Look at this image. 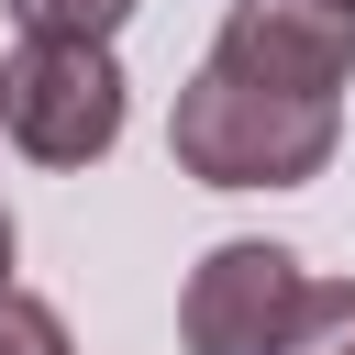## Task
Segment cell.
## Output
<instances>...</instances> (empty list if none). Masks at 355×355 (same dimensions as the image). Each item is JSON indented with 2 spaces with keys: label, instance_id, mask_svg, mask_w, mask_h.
Here are the masks:
<instances>
[{
  "label": "cell",
  "instance_id": "ba28073f",
  "mask_svg": "<svg viewBox=\"0 0 355 355\" xmlns=\"http://www.w3.org/2000/svg\"><path fill=\"white\" fill-rule=\"evenodd\" d=\"M0 288H11V211H0Z\"/></svg>",
  "mask_w": 355,
  "mask_h": 355
},
{
  "label": "cell",
  "instance_id": "6da1fadb",
  "mask_svg": "<svg viewBox=\"0 0 355 355\" xmlns=\"http://www.w3.org/2000/svg\"><path fill=\"white\" fill-rule=\"evenodd\" d=\"M344 144L333 100H288V89H244L222 67H200L166 111V155L200 189H311Z\"/></svg>",
  "mask_w": 355,
  "mask_h": 355
},
{
  "label": "cell",
  "instance_id": "52a82bcc",
  "mask_svg": "<svg viewBox=\"0 0 355 355\" xmlns=\"http://www.w3.org/2000/svg\"><path fill=\"white\" fill-rule=\"evenodd\" d=\"M0 355H67V322H55V300H33V288H0Z\"/></svg>",
  "mask_w": 355,
  "mask_h": 355
},
{
  "label": "cell",
  "instance_id": "9c48e42d",
  "mask_svg": "<svg viewBox=\"0 0 355 355\" xmlns=\"http://www.w3.org/2000/svg\"><path fill=\"white\" fill-rule=\"evenodd\" d=\"M344 11H355V0H344Z\"/></svg>",
  "mask_w": 355,
  "mask_h": 355
},
{
  "label": "cell",
  "instance_id": "5b68a950",
  "mask_svg": "<svg viewBox=\"0 0 355 355\" xmlns=\"http://www.w3.org/2000/svg\"><path fill=\"white\" fill-rule=\"evenodd\" d=\"M22 22V44H111L133 22V0H0Z\"/></svg>",
  "mask_w": 355,
  "mask_h": 355
},
{
  "label": "cell",
  "instance_id": "8992f818",
  "mask_svg": "<svg viewBox=\"0 0 355 355\" xmlns=\"http://www.w3.org/2000/svg\"><path fill=\"white\" fill-rule=\"evenodd\" d=\"M288 355H355V277H311V300L288 322Z\"/></svg>",
  "mask_w": 355,
  "mask_h": 355
},
{
  "label": "cell",
  "instance_id": "7a4b0ae2",
  "mask_svg": "<svg viewBox=\"0 0 355 355\" xmlns=\"http://www.w3.org/2000/svg\"><path fill=\"white\" fill-rule=\"evenodd\" d=\"M0 133L33 166H100L122 144V67H111V44H22L0 67Z\"/></svg>",
  "mask_w": 355,
  "mask_h": 355
},
{
  "label": "cell",
  "instance_id": "277c9868",
  "mask_svg": "<svg viewBox=\"0 0 355 355\" xmlns=\"http://www.w3.org/2000/svg\"><path fill=\"white\" fill-rule=\"evenodd\" d=\"M211 67L244 89H288V100H333L355 78V11L344 0H233L211 33Z\"/></svg>",
  "mask_w": 355,
  "mask_h": 355
},
{
  "label": "cell",
  "instance_id": "3957f363",
  "mask_svg": "<svg viewBox=\"0 0 355 355\" xmlns=\"http://www.w3.org/2000/svg\"><path fill=\"white\" fill-rule=\"evenodd\" d=\"M300 300H311L300 255L233 233V244H211V255L189 266V288H178V344H189V355H288Z\"/></svg>",
  "mask_w": 355,
  "mask_h": 355
}]
</instances>
